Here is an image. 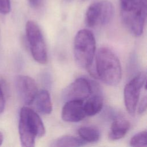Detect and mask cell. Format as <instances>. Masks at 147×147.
<instances>
[{"label":"cell","instance_id":"17","mask_svg":"<svg viewBox=\"0 0 147 147\" xmlns=\"http://www.w3.org/2000/svg\"><path fill=\"white\" fill-rule=\"evenodd\" d=\"M10 0H0V13L6 14L10 11Z\"/></svg>","mask_w":147,"mask_h":147},{"label":"cell","instance_id":"1","mask_svg":"<svg viewBox=\"0 0 147 147\" xmlns=\"http://www.w3.org/2000/svg\"><path fill=\"white\" fill-rule=\"evenodd\" d=\"M95 76L109 86L118 84L122 78V68L116 55L110 49H99L95 57Z\"/></svg>","mask_w":147,"mask_h":147},{"label":"cell","instance_id":"6","mask_svg":"<svg viewBox=\"0 0 147 147\" xmlns=\"http://www.w3.org/2000/svg\"><path fill=\"white\" fill-rule=\"evenodd\" d=\"M146 75L145 72H139L128 82L123 91L124 102L127 112L133 115L137 108L138 102L142 88L145 85Z\"/></svg>","mask_w":147,"mask_h":147},{"label":"cell","instance_id":"9","mask_svg":"<svg viewBox=\"0 0 147 147\" xmlns=\"http://www.w3.org/2000/svg\"><path fill=\"white\" fill-rule=\"evenodd\" d=\"M86 115L84 110L83 100L66 101L61 111V118L68 122H77L83 120Z\"/></svg>","mask_w":147,"mask_h":147},{"label":"cell","instance_id":"23","mask_svg":"<svg viewBox=\"0 0 147 147\" xmlns=\"http://www.w3.org/2000/svg\"><path fill=\"white\" fill-rule=\"evenodd\" d=\"M82 1H87V0H82Z\"/></svg>","mask_w":147,"mask_h":147},{"label":"cell","instance_id":"15","mask_svg":"<svg viewBox=\"0 0 147 147\" xmlns=\"http://www.w3.org/2000/svg\"><path fill=\"white\" fill-rule=\"evenodd\" d=\"M86 142L80 138L71 136H64L60 137L52 142L51 146L55 147L65 146H80L84 145Z\"/></svg>","mask_w":147,"mask_h":147},{"label":"cell","instance_id":"12","mask_svg":"<svg viewBox=\"0 0 147 147\" xmlns=\"http://www.w3.org/2000/svg\"><path fill=\"white\" fill-rule=\"evenodd\" d=\"M33 102L36 109L41 114L47 115L51 113L52 104L49 93L47 90H42L38 92Z\"/></svg>","mask_w":147,"mask_h":147},{"label":"cell","instance_id":"3","mask_svg":"<svg viewBox=\"0 0 147 147\" xmlns=\"http://www.w3.org/2000/svg\"><path fill=\"white\" fill-rule=\"evenodd\" d=\"M18 132L21 145L33 147L36 137H41L45 133L44 123L37 113L32 109L24 106L20 113Z\"/></svg>","mask_w":147,"mask_h":147},{"label":"cell","instance_id":"5","mask_svg":"<svg viewBox=\"0 0 147 147\" xmlns=\"http://www.w3.org/2000/svg\"><path fill=\"white\" fill-rule=\"evenodd\" d=\"M25 31L33 59L40 64H45L47 61L46 45L39 26L34 21H28Z\"/></svg>","mask_w":147,"mask_h":147},{"label":"cell","instance_id":"7","mask_svg":"<svg viewBox=\"0 0 147 147\" xmlns=\"http://www.w3.org/2000/svg\"><path fill=\"white\" fill-rule=\"evenodd\" d=\"M92 92V85L86 79L79 78L66 87L62 93V97L65 101L84 100L88 98Z\"/></svg>","mask_w":147,"mask_h":147},{"label":"cell","instance_id":"19","mask_svg":"<svg viewBox=\"0 0 147 147\" xmlns=\"http://www.w3.org/2000/svg\"><path fill=\"white\" fill-rule=\"evenodd\" d=\"M5 100L4 94L2 88V86L0 84V113L3 112L5 109Z\"/></svg>","mask_w":147,"mask_h":147},{"label":"cell","instance_id":"2","mask_svg":"<svg viewBox=\"0 0 147 147\" xmlns=\"http://www.w3.org/2000/svg\"><path fill=\"white\" fill-rule=\"evenodd\" d=\"M121 17L126 28L133 35L142 34L147 13V0H119Z\"/></svg>","mask_w":147,"mask_h":147},{"label":"cell","instance_id":"22","mask_svg":"<svg viewBox=\"0 0 147 147\" xmlns=\"http://www.w3.org/2000/svg\"><path fill=\"white\" fill-rule=\"evenodd\" d=\"M65 1H67V2H70V1H72V0H65Z\"/></svg>","mask_w":147,"mask_h":147},{"label":"cell","instance_id":"16","mask_svg":"<svg viewBox=\"0 0 147 147\" xmlns=\"http://www.w3.org/2000/svg\"><path fill=\"white\" fill-rule=\"evenodd\" d=\"M130 145L134 147H146L147 146L146 131H141L133 136L130 141Z\"/></svg>","mask_w":147,"mask_h":147},{"label":"cell","instance_id":"4","mask_svg":"<svg viewBox=\"0 0 147 147\" xmlns=\"http://www.w3.org/2000/svg\"><path fill=\"white\" fill-rule=\"evenodd\" d=\"M96 52V41L94 34L88 29H81L75 37L74 56L77 65L90 69Z\"/></svg>","mask_w":147,"mask_h":147},{"label":"cell","instance_id":"20","mask_svg":"<svg viewBox=\"0 0 147 147\" xmlns=\"http://www.w3.org/2000/svg\"><path fill=\"white\" fill-rule=\"evenodd\" d=\"M43 0H28V2L32 7L33 8H38L39 7Z\"/></svg>","mask_w":147,"mask_h":147},{"label":"cell","instance_id":"10","mask_svg":"<svg viewBox=\"0 0 147 147\" xmlns=\"http://www.w3.org/2000/svg\"><path fill=\"white\" fill-rule=\"evenodd\" d=\"M85 22L90 28L98 25H105V11L102 1L95 2L88 6L86 12Z\"/></svg>","mask_w":147,"mask_h":147},{"label":"cell","instance_id":"14","mask_svg":"<svg viewBox=\"0 0 147 147\" xmlns=\"http://www.w3.org/2000/svg\"><path fill=\"white\" fill-rule=\"evenodd\" d=\"M78 132L80 138L86 142H96L100 138V131L94 126H82L78 129Z\"/></svg>","mask_w":147,"mask_h":147},{"label":"cell","instance_id":"8","mask_svg":"<svg viewBox=\"0 0 147 147\" xmlns=\"http://www.w3.org/2000/svg\"><path fill=\"white\" fill-rule=\"evenodd\" d=\"M15 86L21 100L26 105H31L38 92L34 79L28 76L18 75L15 79Z\"/></svg>","mask_w":147,"mask_h":147},{"label":"cell","instance_id":"11","mask_svg":"<svg viewBox=\"0 0 147 147\" xmlns=\"http://www.w3.org/2000/svg\"><path fill=\"white\" fill-rule=\"evenodd\" d=\"M92 86V93L86 102L84 103V110L86 116H93L100 111L103 107V99L101 93L96 88Z\"/></svg>","mask_w":147,"mask_h":147},{"label":"cell","instance_id":"21","mask_svg":"<svg viewBox=\"0 0 147 147\" xmlns=\"http://www.w3.org/2000/svg\"><path fill=\"white\" fill-rule=\"evenodd\" d=\"M3 141V134L0 131V146L2 145Z\"/></svg>","mask_w":147,"mask_h":147},{"label":"cell","instance_id":"18","mask_svg":"<svg viewBox=\"0 0 147 147\" xmlns=\"http://www.w3.org/2000/svg\"><path fill=\"white\" fill-rule=\"evenodd\" d=\"M147 106V98L146 96H144L143 98L141 99L140 102L139 103L138 107L137 109L138 113L140 114H143L146 109Z\"/></svg>","mask_w":147,"mask_h":147},{"label":"cell","instance_id":"13","mask_svg":"<svg viewBox=\"0 0 147 147\" xmlns=\"http://www.w3.org/2000/svg\"><path fill=\"white\" fill-rule=\"evenodd\" d=\"M130 128L129 122L125 119H117L111 123L109 138L115 141L123 138Z\"/></svg>","mask_w":147,"mask_h":147}]
</instances>
